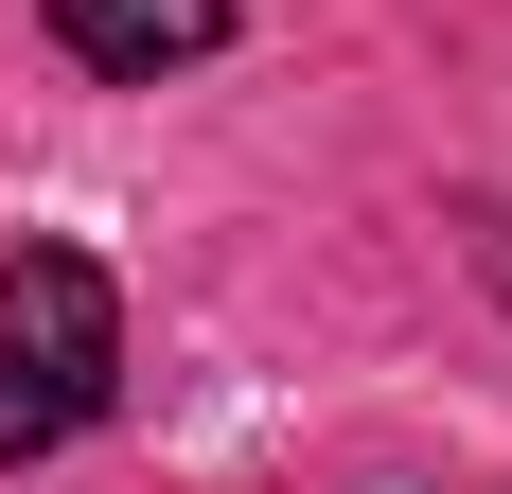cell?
I'll list each match as a JSON object with an SVG mask.
<instances>
[{"label":"cell","mask_w":512,"mask_h":494,"mask_svg":"<svg viewBox=\"0 0 512 494\" xmlns=\"http://www.w3.org/2000/svg\"><path fill=\"white\" fill-rule=\"evenodd\" d=\"M106 389H124V283L89 247H18L0 265V459L89 442Z\"/></svg>","instance_id":"obj_1"},{"label":"cell","mask_w":512,"mask_h":494,"mask_svg":"<svg viewBox=\"0 0 512 494\" xmlns=\"http://www.w3.org/2000/svg\"><path fill=\"white\" fill-rule=\"evenodd\" d=\"M36 18H53L71 71H106V89H159V71L230 53V0H36Z\"/></svg>","instance_id":"obj_2"}]
</instances>
